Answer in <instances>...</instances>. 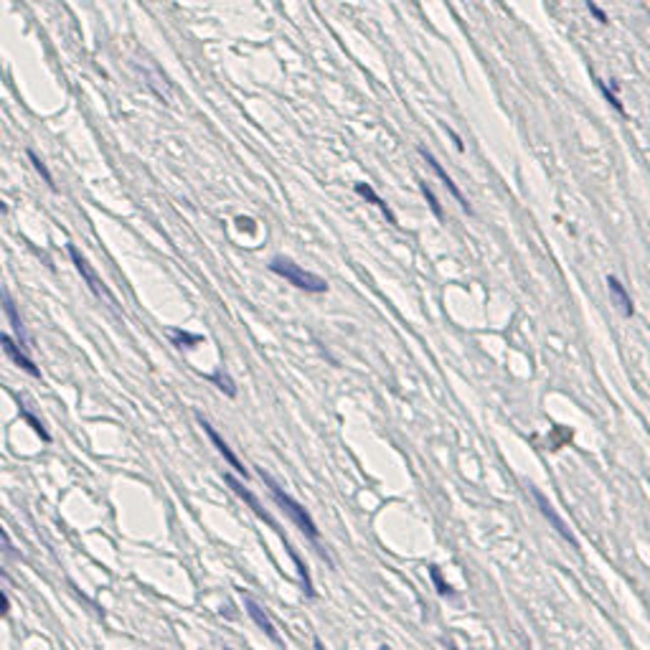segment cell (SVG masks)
<instances>
[{"label": "cell", "instance_id": "1", "mask_svg": "<svg viewBox=\"0 0 650 650\" xmlns=\"http://www.w3.org/2000/svg\"><path fill=\"white\" fill-rule=\"evenodd\" d=\"M259 473V478L264 480V485L269 488V493H272V498H274V503L282 508L284 513H287V518H290L292 523H295L297 528H300L302 534L308 536V541L310 544L318 549V552H323L320 549V531H318V526H315V521H313V516H310L308 511H305V505H300L297 503L295 498H292L290 493H284L282 488L277 485V480H274L269 473H264V470H257Z\"/></svg>", "mask_w": 650, "mask_h": 650}, {"label": "cell", "instance_id": "2", "mask_svg": "<svg viewBox=\"0 0 650 650\" xmlns=\"http://www.w3.org/2000/svg\"><path fill=\"white\" fill-rule=\"evenodd\" d=\"M224 483H227V485L232 488L234 493H237L239 498H242L244 503L249 505L252 511H254L257 516H259V521L269 523V526H272L274 531H277V534H279L277 523H274V521H272V516H269V513L264 511V508H262V505H259V500L254 498V493H252V490H247V488H244V483H239L237 478H234V475H229V473H227V475H224ZM279 536H282V534H279ZM282 544H284V549H287V552H290V559H292V562H295L297 572H300V577H302V587H305V594H308V597H315L313 582H310V569L305 567V562H302V559H300V554H297L295 549H292V544H290V541H287V539H284V536H282Z\"/></svg>", "mask_w": 650, "mask_h": 650}, {"label": "cell", "instance_id": "3", "mask_svg": "<svg viewBox=\"0 0 650 650\" xmlns=\"http://www.w3.org/2000/svg\"><path fill=\"white\" fill-rule=\"evenodd\" d=\"M269 269H272L274 274H279L282 279H287L290 284H295L297 290H302V292H310V295H323V292H328V282H325L323 277L308 272V269H302L300 264H295V262L290 259V257H274V259L269 262Z\"/></svg>", "mask_w": 650, "mask_h": 650}, {"label": "cell", "instance_id": "4", "mask_svg": "<svg viewBox=\"0 0 650 650\" xmlns=\"http://www.w3.org/2000/svg\"><path fill=\"white\" fill-rule=\"evenodd\" d=\"M196 417H198V424H201V427H203V432H206V435H209V440L214 442V447H216V450H219L221 455H224V460H227V463L232 465L234 470H237L239 475L244 478V480H249V470H247V465H244L242 460L237 458V453H234L232 447H229L227 442H224V437H221L219 432H216L214 427H211V422H209V419H203V414H196Z\"/></svg>", "mask_w": 650, "mask_h": 650}, {"label": "cell", "instance_id": "5", "mask_svg": "<svg viewBox=\"0 0 650 650\" xmlns=\"http://www.w3.org/2000/svg\"><path fill=\"white\" fill-rule=\"evenodd\" d=\"M69 257H71V262H74V267L79 269V274L84 277V282L92 287V292L97 297H105V300H110V302H115V297H112V292L107 290L105 284H102V279L97 277V272H94L92 267H89V262L81 257V252L76 249L74 244H69Z\"/></svg>", "mask_w": 650, "mask_h": 650}, {"label": "cell", "instance_id": "6", "mask_svg": "<svg viewBox=\"0 0 650 650\" xmlns=\"http://www.w3.org/2000/svg\"><path fill=\"white\" fill-rule=\"evenodd\" d=\"M244 607H247V612H249V617L254 620V625L259 627L262 633L267 635L269 640H274L277 645H282V640H279V633H277V627L272 625V620H269V615L264 612V609L259 607V604L254 602L252 597H244Z\"/></svg>", "mask_w": 650, "mask_h": 650}, {"label": "cell", "instance_id": "7", "mask_svg": "<svg viewBox=\"0 0 650 650\" xmlns=\"http://www.w3.org/2000/svg\"><path fill=\"white\" fill-rule=\"evenodd\" d=\"M0 346H3V349H6V354L11 356V361H13V363H18V366H21V368H24V371H29L31 376H36V378L41 376L38 366H36L33 361H31L29 356H26V351H24V349H18V343L13 341L11 336H0Z\"/></svg>", "mask_w": 650, "mask_h": 650}, {"label": "cell", "instance_id": "8", "mask_svg": "<svg viewBox=\"0 0 650 650\" xmlns=\"http://www.w3.org/2000/svg\"><path fill=\"white\" fill-rule=\"evenodd\" d=\"M419 155H422V158H424V160L430 162V168H432V170H435V173H437V175H440V180H442V183H445V186H447V188H450V193H453V196H455V198H458V203H460V206H463V209H465V211H468V214H470V211H473V209H470V203H468V198H465V196H463V193H460V188H458V186H455V180H453V178H450V175H447V173H445V170H442V165H440V162H437V158H435V155H432V153H427V150H424V148H419Z\"/></svg>", "mask_w": 650, "mask_h": 650}, {"label": "cell", "instance_id": "9", "mask_svg": "<svg viewBox=\"0 0 650 650\" xmlns=\"http://www.w3.org/2000/svg\"><path fill=\"white\" fill-rule=\"evenodd\" d=\"M531 493H534V498H536V505H539V511H541V513H544V516H546V518H549V521H552V526H554V528H557L559 534H562V536H564V541H569V544H577V541H574V534H572V531H569V528H567V523H564V521H562V518H559V513H557V511H554L552 505L546 503V498H544V495H541V493H539V490H536V488H531Z\"/></svg>", "mask_w": 650, "mask_h": 650}, {"label": "cell", "instance_id": "10", "mask_svg": "<svg viewBox=\"0 0 650 650\" xmlns=\"http://www.w3.org/2000/svg\"><path fill=\"white\" fill-rule=\"evenodd\" d=\"M607 287H609V292H612V297H615V302L620 305L622 315H625V318H633L635 305H633V300H630V295H627L625 284H622L617 277H612V274H609V277H607Z\"/></svg>", "mask_w": 650, "mask_h": 650}, {"label": "cell", "instance_id": "11", "mask_svg": "<svg viewBox=\"0 0 650 650\" xmlns=\"http://www.w3.org/2000/svg\"><path fill=\"white\" fill-rule=\"evenodd\" d=\"M206 378H209V381L214 383L219 391H224L229 399H234V396H237V383H234V378L229 376L227 371H214V373H209Z\"/></svg>", "mask_w": 650, "mask_h": 650}, {"label": "cell", "instance_id": "12", "mask_svg": "<svg viewBox=\"0 0 650 650\" xmlns=\"http://www.w3.org/2000/svg\"><path fill=\"white\" fill-rule=\"evenodd\" d=\"M356 193H358V196H363V198H368L371 203H376L378 209L383 211V216H386V219H389L391 224H396V216L391 214V209L386 206V203H383V198H378V196H376V191H373V188L368 186V183H358V186H356Z\"/></svg>", "mask_w": 650, "mask_h": 650}, {"label": "cell", "instance_id": "13", "mask_svg": "<svg viewBox=\"0 0 650 650\" xmlns=\"http://www.w3.org/2000/svg\"><path fill=\"white\" fill-rule=\"evenodd\" d=\"M170 341H173L178 349H193V346L206 343V338L196 336V333H186V331H178V328H170Z\"/></svg>", "mask_w": 650, "mask_h": 650}, {"label": "cell", "instance_id": "14", "mask_svg": "<svg viewBox=\"0 0 650 650\" xmlns=\"http://www.w3.org/2000/svg\"><path fill=\"white\" fill-rule=\"evenodd\" d=\"M3 308H6L8 318H11V323H13V331H16L18 341H21V343H26V331H24V323H21V315H18L16 305H13V300H11V297H8V295H3Z\"/></svg>", "mask_w": 650, "mask_h": 650}, {"label": "cell", "instance_id": "15", "mask_svg": "<svg viewBox=\"0 0 650 650\" xmlns=\"http://www.w3.org/2000/svg\"><path fill=\"white\" fill-rule=\"evenodd\" d=\"M29 160H31V162H33V168H36V170H38V173H41V178L46 180V186L56 188V183H53V175H51V173H48V168H46V165H43V160H41V158H38V155H36V153H31V150H29Z\"/></svg>", "mask_w": 650, "mask_h": 650}, {"label": "cell", "instance_id": "16", "mask_svg": "<svg viewBox=\"0 0 650 650\" xmlns=\"http://www.w3.org/2000/svg\"><path fill=\"white\" fill-rule=\"evenodd\" d=\"M0 549H3L6 554H13L16 559H21V552L16 549V544L11 541V536L6 534V528H3V526H0Z\"/></svg>", "mask_w": 650, "mask_h": 650}, {"label": "cell", "instance_id": "17", "mask_svg": "<svg viewBox=\"0 0 650 650\" xmlns=\"http://www.w3.org/2000/svg\"><path fill=\"white\" fill-rule=\"evenodd\" d=\"M430 572H432V579H435L437 592H440V594H453V587H450V584H445V579H442V574H440V567H435V564H432V567H430Z\"/></svg>", "mask_w": 650, "mask_h": 650}, {"label": "cell", "instance_id": "18", "mask_svg": "<svg viewBox=\"0 0 650 650\" xmlns=\"http://www.w3.org/2000/svg\"><path fill=\"white\" fill-rule=\"evenodd\" d=\"M422 193H424V198H427V201H430V206H432V211H435V216H437V219H442V209H440V203H437L435 193L430 191V186H427V183H422Z\"/></svg>", "mask_w": 650, "mask_h": 650}, {"label": "cell", "instance_id": "19", "mask_svg": "<svg viewBox=\"0 0 650 650\" xmlns=\"http://www.w3.org/2000/svg\"><path fill=\"white\" fill-rule=\"evenodd\" d=\"M24 417H26V422H29L31 427H33V430L38 432V437H41V440H43V442H48V440H51V437H48V432L43 430V427H41V424H38V419H36L33 414H31V412H24Z\"/></svg>", "mask_w": 650, "mask_h": 650}, {"label": "cell", "instance_id": "20", "mask_svg": "<svg viewBox=\"0 0 650 650\" xmlns=\"http://www.w3.org/2000/svg\"><path fill=\"white\" fill-rule=\"evenodd\" d=\"M584 3H587V8H589V11H592V13H594V18H597L599 24H607V16H604V13H602V11H599V8H597V6H594L592 0H584Z\"/></svg>", "mask_w": 650, "mask_h": 650}, {"label": "cell", "instance_id": "21", "mask_svg": "<svg viewBox=\"0 0 650 650\" xmlns=\"http://www.w3.org/2000/svg\"><path fill=\"white\" fill-rule=\"evenodd\" d=\"M8 609H11V602H8V597L3 592H0V617L8 615Z\"/></svg>", "mask_w": 650, "mask_h": 650}, {"label": "cell", "instance_id": "22", "mask_svg": "<svg viewBox=\"0 0 650 650\" xmlns=\"http://www.w3.org/2000/svg\"><path fill=\"white\" fill-rule=\"evenodd\" d=\"M381 650H391V648H386V645H383V648H381Z\"/></svg>", "mask_w": 650, "mask_h": 650}]
</instances>
